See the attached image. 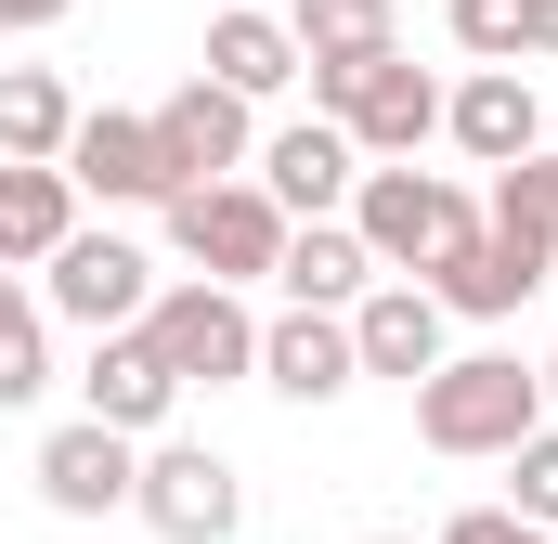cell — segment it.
Segmentation results:
<instances>
[{"instance_id": "9a60e30c", "label": "cell", "mask_w": 558, "mask_h": 544, "mask_svg": "<svg viewBox=\"0 0 558 544\" xmlns=\"http://www.w3.org/2000/svg\"><path fill=\"white\" fill-rule=\"evenodd\" d=\"M441 143H454V156H481V169L533 156V143H546V104H533V78H520V65H468V78L441 91Z\"/></svg>"}, {"instance_id": "9c48e42d", "label": "cell", "mask_w": 558, "mask_h": 544, "mask_svg": "<svg viewBox=\"0 0 558 544\" xmlns=\"http://www.w3.org/2000/svg\"><path fill=\"white\" fill-rule=\"evenodd\" d=\"M65 182L105 195V208H156V195H182L156 118H131V104H78V131H65Z\"/></svg>"}, {"instance_id": "30bf717a", "label": "cell", "mask_w": 558, "mask_h": 544, "mask_svg": "<svg viewBox=\"0 0 558 544\" xmlns=\"http://www.w3.org/2000/svg\"><path fill=\"white\" fill-rule=\"evenodd\" d=\"M260 195H274L286 221H338L351 208V182H364V143L338 131V118H299V131H260Z\"/></svg>"}, {"instance_id": "484cf974", "label": "cell", "mask_w": 558, "mask_h": 544, "mask_svg": "<svg viewBox=\"0 0 558 544\" xmlns=\"http://www.w3.org/2000/svg\"><path fill=\"white\" fill-rule=\"evenodd\" d=\"M428 544H558V532H533L520 506H468V519H441Z\"/></svg>"}, {"instance_id": "8fae6325", "label": "cell", "mask_w": 558, "mask_h": 544, "mask_svg": "<svg viewBox=\"0 0 558 544\" xmlns=\"http://www.w3.org/2000/svg\"><path fill=\"white\" fill-rule=\"evenodd\" d=\"M78 415H105V428L156 441V428L182 415V376H169V350H156L143 324H105V337H92V376H78Z\"/></svg>"}, {"instance_id": "44dd1931", "label": "cell", "mask_w": 558, "mask_h": 544, "mask_svg": "<svg viewBox=\"0 0 558 544\" xmlns=\"http://www.w3.org/2000/svg\"><path fill=\"white\" fill-rule=\"evenodd\" d=\"M78 131V91L52 65H0V156H65Z\"/></svg>"}, {"instance_id": "4fadbf2b", "label": "cell", "mask_w": 558, "mask_h": 544, "mask_svg": "<svg viewBox=\"0 0 558 544\" xmlns=\"http://www.w3.org/2000/svg\"><path fill=\"white\" fill-rule=\"evenodd\" d=\"M156 143H169V169H182V182H221V169H247V156H260V104H247V91H221V78L195 65V78L156 104Z\"/></svg>"}, {"instance_id": "7a4b0ae2", "label": "cell", "mask_w": 558, "mask_h": 544, "mask_svg": "<svg viewBox=\"0 0 558 544\" xmlns=\"http://www.w3.org/2000/svg\"><path fill=\"white\" fill-rule=\"evenodd\" d=\"M351 234H364L377 272H441L454 234H481V195L441 182V169H416V156H364V182H351Z\"/></svg>"}, {"instance_id": "83f0119b", "label": "cell", "mask_w": 558, "mask_h": 544, "mask_svg": "<svg viewBox=\"0 0 558 544\" xmlns=\"http://www.w3.org/2000/svg\"><path fill=\"white\" fill-rule=\"evenodd\" d=\"M533 169H546V208H558V143H533Z\"/></svg>"}, {"instance_id": "f546056e", "label": "cell", "mask_w": 558, "mask_h": 544, "mask_svg": "<svg viewBox=\"0 0 558 544\" xmlns=\"http://www.w3.org/2000/svg\"><path fill=\"white\" fill-rule=\"evenodd\" d=\"M546 52H558V0H546Z\"/></svg>"}, {"instance_id": "603a6c76", "label": "cell", "mask_w": 558, "mask_h": 544, "mask_svg": "<svg viewBox=\"0 0 558 544\" xmlns=\"http://www.w3.org/2000/svg\"><path fill=\"white\" fill-rule=\"evenodd\" d=\"M441 26H454L468 65H520V52H546V0H441Z\"/></svg>"}, {"instance_id": "ac0fdd59", "label": "cell", "mask_w": 558, "mask_h": 544, "mask_svg": "<svg viewBox=\"0 0 558 544\" xmlns=\"http://www.w3.org/2000/svg\"><path fill=\"white\" fill-rule=\"evenodd\" d=\"M78 234V182L65 156H0V272H39Z\"/></svg>"}, {"instance_id": "3957f363", "label": "cell", "mask_w": 558, "mask_h": 544, "mask_svg": "<svg viewBox=\"0 0 558 544\" xmlns=\"http://www.w3.org/2000/svg\"><path fill=\"white\" fill-rule=\"evenodd\" d=\"M156 221H169V247L182 272H221V285H260L286 260V208L260 195V169H221V182H182V195H156Z\"/></svg>"}, {"instance_id": "e0dca14e", "label": "cell", "mask_w": 558, "mask_h": 544, "mask_svg": "<svg viewBox=\"0 0 558 544\" xmlns=\"http://www.w3.org/2000/svg\"><path fill=\"white\" fill-rule=\"evenodd\" d=\"M286 39H299V78H312V104H325L351 65H377V52L403 39V13H390V0H286Z\"/></svg>"}, {"instance_id": "ba28073f", "label": "cell", "mask_w": 558, "mask_h": 544, "mask_svg": "<svg viewBox=\"0 0 558 544\" xmlns=\"http://www.w3.org/2000/svg\"><path fill=\"white\" fill-rule=\"evenodd\" d=\"M39 506L52 519H131V480H143V441L131 428H105V415H65L52 441H39Z\"/></svg>"}, {"instance_id": "6da1fadb", "label": "cell", "mask_w": 558, "mask_h": 544, "mask_svg": "<svg viewBox=\"0 0 558 544\" xmlns=\"http://www.w3.org/2000/svg\"><path fill=\"white\" fill-rule=\"evenodd\" d=\"M546 428V376L520 350H441L416 376V441L454 454V467H507V441Z\"/></svg>"}, {"instance_id": "2e32d148", "label": "cell", "mask_w": 558, "mask_h": 544, "mask_svg": "<svg viewBox=\"0 0 558 544\" xmlns=\"http://www.w3.org/2000/svg\"><path fill=\"white\" fill-rule=\"evenodd\" d=\"M416 285L441 298V311H454V324H507V311L546 285V260H520V247L481 221V234H454V247H441V272H416Z\"/></svg>"}, {"instance_id": "4dcf8cb0", "label": "cell", "mask_w": 558, "mask_h": 544, "mask_svg": "<svg viewBox=\"0 0 558 544\" xmlns=\"http://www.w3.org/2000/svg\"><path fill=\"white\" fill-rule=\"evenodd\" d=\"M377 544H416V532H377Z\"/></svg>"}, {"instance_id": "7c38bea8", "label": "cell", "mask_w": 558, "mask_h": 544, "mask_svg": "<svg viewBox=\"0 0 558 544\" xmlns=\"http://www.w3.org/2000/svg\"><path fill=\"white\" fill-rule=\"evenodd\" d=\"M260 390H286V403H338V390H364L351 311H312V298H286L274 324H260Z\"/></svg>"}, {"instance_id": "5b68a950", "label": "cell", "mask_w": 558, "mask_h": 544, "mask_svg": "<svg viewBox=\"0 0 558 544\" xmlns=\"http://www.w3.org/2000/svg\"><path fill=\"white\" fill-rule=\"evenodd\" d=\"M131 519L156 544H234L247 532V480H234L208 441H169V428H156V441H143V480H131Z\"/></svg>"}, {"instance_id": "ffe728a7", "label": "cell", "mask_w": 558, "mask_h": 544, "mask_svg": "<svg viewBox=\"0 0 558 544\" xmlns=\"http://www.w3.org/2000/svg\"><path fill=\"white\" fill-rule=\"evenodd\" d=\"M286 298H312V311H351L364 285H377V260H364V234H351V208L338 221H286V260H274Z\"/></svg>"}, {"instance_id": "5bb4252c", "label": "cell", "mask_w": 558, "mask_h": 544, "mask_svg": "<svg viewBox=\"0 0 558 544\" xmlns=\"http://www.w3.org/2000/svg\"><path fill=\"white\" fill-rule=\"evenodd\" d=\"M441 324H454V311L428 298L416 272H377V285L351 298V350H364V376H403V390L441 363Z\"/></svg>"}, {"instance_id": "4316f807", "label": "cell", "mask_w": 558, "mask_h": 544, "mask_svg": "<svg viewBox=\"0 0 558 544\" xmlns=\"http://www.w3.org/2000/svg\"><path fill=\"white\" fill-rule=\"evenodd\" d=\"M78 0H0V39H39V26H65Z\"/></svg>"}, {"instance_id": "cb8c5ba5", "label": "cell", "mask_w": 558, "mask_h": 544, "mask_svg": "<svg viewBox=\"0 0 558 544\" xmlns=\"http://www.w3.org/2000/svg\"><path fill=\"white\" fill-rule=\"evenodd\" d=\"M481 221H494V234H507L520 260H546V272H558V208H546V169H533V156H507V169H494Z\"/></svg>"}, {"instance_id": "277c9868", "label": "cell", "mask_w": 558, "mask_h": 544, "mask_svg": "<svg viewBox=\"0 0 558 544\" xmlns=\"http://www.w3.org/2000/svg\"><path fill=\"white\" fill-rule=\"evenodd\" d=\"M143 337L169 350L182 390H234V376H260V311H247V285H221V272L156 285V298H143Z\"/></svg>"}, {"instance_id": "52a82bcc", "label": "cell", "mask_w": 558, "mask_h": 544, "mask_svg": "<svg viewBox=\"0 0 558 544\" xmlns=\"http://www.w3.org/2000/svg\"><path fill=\"white\" fill-rule=\"evenodd\" d=\"M143 298H156V260H143L131 234H92V221H78V234L39 260V311H65V324H92V337H105V324H143Z\"/></svg>"}, {"instance_id": "d6986e66", "label": "cell", "mask_w": 558, "mask_h": 544, "mask_svg": "<svg viewBox=\"0 0 558 544\" xmlns=\"http://www.w3.org/2000/svg\"><path fill=\"white\" fill-rule=\"evenodd\" d=\"M208 78H221V91H247V104L299 91V39H286L274 0H221V13H208Z\"/></svg>"}, {"instance_id": "d4e9b609", "label": "cell", "mask_w": 558, "mask_h": 544, "mask_svg": "<svg viewBox=\"0 0 558 544\" xmlns=\"http://www.w3.org/2000/svg\"><path fill=\"white\" fill-rule=\"evenodd\" d=\"M507 506H520L533 532H558V415L533 428V441H507Z\"/></svg>"}, {"instance_id": "8992f818", "label": "cell", "mask_w": 558, "mask_h": 544, "mask_svg": "<svg viewBox=\"0 0 558 544\" xmlns=\"http://www.w3.org/2000/svg\"><path fill=\"white\" fill-rule=\"evenodd\" d=\"M312 118H338L364 156H416V143H441V78H428V65H403V39H390V52H377V65H351Z\"/></svg>"}, {"instance_id": "1f68e13d", "label": "cell", "mask_w": 558, "mask_h": 544, "mask_svg": "<svg viewBox=\"0 0 558 544\" xmlns=\"http://www.w3.org/2000/svg\"><path fill=\"white\" fill-rule=\"evenodd\" d=\"M274 13H286V0H274Z\"/></svg>"}, {"instance_id": "f1b7e54d", "label": "cell", "mask_w": 558, "mask_h": 544, "mask_svg": "<svg viewBox=\"0 0 558 544\" xmlns=\"http://www.w3.org/2000/svg\"><path fill=\"white\" fill-rule=\"evenodd\" d=\"M533 376H546V415H558V350H546V363H533Z\"/></svg>"}, {"instance_id": "7402d4cb", "label": "cell", "mask_w": 558, "mask_h": 544, "mask_svg": "<svg viewBox=\"0 0 558 544\" xmlns=\"http://www.w3.org/2000/svg\"><path fill=\"white\" fill-rule=\"evenodd\" d=\"M39 390H52V311L0 272V415H26Z\"/></svg>"}]
</instances>
